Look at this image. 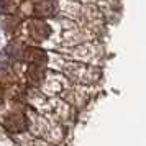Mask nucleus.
Instances as JSON below:
<instances>
[{
  "label": "nucleus",
  "mask_w": 146,
  "mask_h": 146,
  "mask_svg": "<svg viewBox=\"0 0 146 146\" xmlns=\"http://www.w3.org/2000/svg\"><path fill=\"white\" fill-rule=\"evenodd\" d=\"M62 67H66V76L72 82L82 84V86H89V84H95L100 79L99 67L86 66V64H79V62H66Z\"/></svg>",
  "instance_id": "obj_1"
},
{
  "label": "nucleus",
  "mask_w": 146,
  "mask_h": 146,
  "mask_svg": "<svg viewBox=\"0 0 146 146\" xmlns=\"http://www.w3.org/2000/svg\"><path fill=\"white\" fill-rule=\"evenodd\" d=\"M27 31L35 41H44L51 35V28L43 18H33L27 23Z\"/></svg>",
  "instance_id": "obj_2"
},
{
  "label": "nucleus",
  "mask_w": 146,
  "mask_h": 146,
  "mask_svg": "<svg viewBox=\"0 0 146 146\" xmlns=\"http://www.w3.org/2000/svg\"><path fill=\"white\" fill-rule=\"evenodd\" d=\"M58 12V3L54 0H33L31 2V15L36 18L53 17Z\"/></svg>",
  "instance_id": "obj_5"
},
{
  "label": "nucleus",
  "mask_w": 146,
  "mask_h": 146,
  "mask_svg": "<svg viewBox=\"0 0 146 146\" xmlns=\"http://www.w3.org/2000/svg\"><path fill=\"white\" fill-rule=\"evenodd\" d=\"M15 8L13 0H0V12L2 13H10Z\"/></svg>",
  "instance_id": "obj_8"
},
{
  "label": "nucleus",
  "mask_w": 146,
  "mask_h": 146,
  "mask_svg": "<svg viewBox=\"0 0 146 146\" xmlns=\"http://www.w3.org/2000/svg\"><path fill=\"white\" fill-rule=\"evenodd\" d=\"M61 97L66 104L77 107V108L84 107L90 100V95L84 89H64V90H61Z\"/></svg>",
  "instance_id": "obj_3"
},
{
  "label": "nucleus",
  "mask_w": 146,
  "mask_h": 146,
  "mask_svg": "<svg viewBox=\"0 0 146 146\" xmlns=\"http://www.w3.org/2000/svg\"><path fill=\"white\" fill-rule=\"evenodd\" d=\"M27 79L33 84V86H40L44 82L46 79V71H44V67L43 66H38V64H31V66L28 67L27 71Z\"/></svg>",
  "instance_id": "obj_7"
},
{
  "label": "nucleus",
  "mask_w": 146,
  "mask_h": 146,
  "mask_svg": "<svg viewBox=\"0 0 146 146\" xmlns=\"http://www.w3.org/2000/svg\"><path fill=\"white\" fill-rule=\"evenodd\" d=\"M3 126H5V130H7V131L18 135V133L25 131V130L28 128L27 117H25L21 112H12V113H8L7 117L3 118Z\"/></svg>",
  "instance_id": "obj_4"
},
{
  "label": "nucleus",
  "mask_w": 146,
  "mask_h": 146,
  "mask_svg": "<svg viewBox=\"0 0 146 146\" xmlns=\"http://www.w3.org/2000/svg\"><path fill=\"white\" fill-rule=\"evenodd\" d=\"M23 59L30 62V64H38V66H43L48 61V54L40 49V48H25L23 49Z\"/></svg>",
  "instance_id": "obj_6"
}]
</instances>
